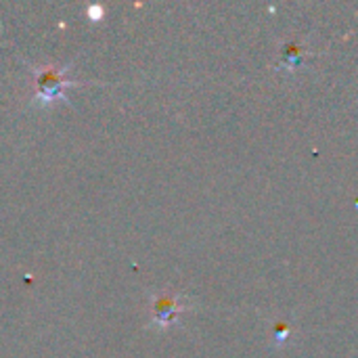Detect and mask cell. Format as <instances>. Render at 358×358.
I'll use <instances>...</instances> for the list:
<instances>
[{
  "instance_id": "obj_1",
  "label": "cell",
  "mask_w": 358,
  "mask_h": 358,
  "mask_svg": "<svg viewBox=\"0 0 358 358\" xmlns=\"http://www.w3.org/2000/svg\"><path fill=\"white\" fill-rule=\"evenodd\" d=\"M71 82H67L63 78V71L46 69L38 78V96L36 99L42 101V103H50L52 99H63V92H65V88Z\"/></svg>"
}]
</instances>
